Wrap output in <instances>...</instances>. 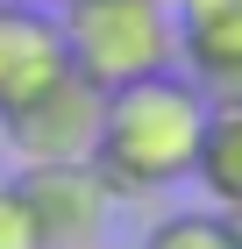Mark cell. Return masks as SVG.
Listing matches in <instances>:
<instances>
[{"label":"cell","instance_id":"obj_7","mask_svg":"<svg viewBox=\"0 0 242 249\" xmlns=\"http://www.w3.org/2000/svg\"><path fill=\"white\" fill-rule=\"evenodd\" d=\"M192 178L214 199V213H242V93H206Z\"/></svg>","mask_w":242,"mask_h":249},{"label":"cell","instance_id":"obj_3","mask_svg":"<svg viewBox=\"0 0 242 249\" xmlns=\"http://www.w3.org/2000/svg\"><path fill=\"white\" fill-rule=\"evenodd\" d=\"M100 86L64 64L57 78H43L36 93H21L15 107H0V135L21 164H86L100 142Z\"/></svg>","mask_w":242,"mask_h":249},{"label":"cell","instance_id":"obj_5","mask_svg":"<svg viewBox=\"0 0 242 249\" xmlns=\"http://www.w3.org/2000/svg\"><path fill=\"white\" fill-rule=\"evenodd\" d=\"M178 64L200 93H242V0H171Z\"/></svg>","mask_w":242,"mask_h":249},{"label":"cell","instance_id":"obj_6","mask_svg":"<svg viewBox=\"0 0 242 249\" xmlns=\"http://www.w3.org/2000/svg\"><path fill=\"white\" fill-rule=\"evenodd\" d=\"M57 71H64L57 15L0 0V107H15L21 93H36L43 78H57Z\"/></svg>","mask_w":242,"mask_h":249},{"label":"cell","instance_id":"obj_1","mask_svg":"<svg viewBox=\"0 0 242 249\" xmlns=\"http://www.w3.org/2000/svg\"><path fill=\"white\" fill-rule=\"evenodd\" d=\"M200 121L206 93L192 86L178 64L171 71L129 78L100 100V142H93V171L107 178L114 199H149L192 178V150H200Z\"/></svg>","mask_w":242,"mask_h":249},{"label":"cell","instance_id":"obj_10","mask_svg":"<svg viewBox=\"0 0 242 249\" xmlns=\"http://www.w3.org/2000/svg\"><path fill=\"white\" fill-rule=\"evenodd\" d=\"M15 7H43V15H50V7H64V0H15Z\"/></svg>","mask_w":242,"mask_h":249},{"label":"cell","instance_id":"obj_4","mask_svg":"<svg viewBox=\"0 0 242 249\" xmlns=\"http://www.w3.org/2000/svg\"><path fill=\"white\" fill-rule=\"evenodd\" d=\"M7 185L21 192L43 249H100V235L114 221V192L93 171V157L86 164H21Z\"/></svg>","mask_w":242,"mask_h":249},{"label":"cell","instance_id":"obj_8","mask_svg":"<svg viewBox=\"0 0 242 249\" xmlns=\"http://www.w3.org/2000/svg\"><path fill=\"white\" fill-rule=\"evenodd\" d=\"M135 249H242V235L228 228V213H164Z\"/></svg>","mask_w":242,"mask_h":249},{"label":"cell","instance_id":"obj_2","mask_svg":"<svg viewBox=\"0 0 242 249\" xmlns=\"http://www.w3.org/2000/svg\"><path fill=\"white\" fill-rule=\"evenodd\" d=\"M50 15H57L64 64L86 86H100V93L178 64V15H171V0H64Z\"/></svg>","mask_w":242,"mask_h":249},{"label":"cell","instance_id":"obj_9","mask_svg":"<svg viewBox=\"0 0 242 249\" xmlns=\"http://www.w3.org/2000/svg\"><path fill=\"white\" fill-rule=\"evenodd\" d=\"M0 249H43V235H36V221H29L15 185H0Z\"/></svg>","mask_w":242,"mask_h":249}]
</instances>
